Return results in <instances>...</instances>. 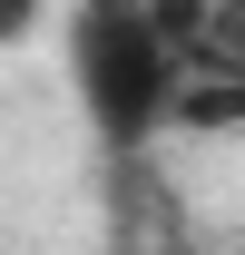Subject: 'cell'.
Instances as JSON below:
<instances>
[{"label":"cell","mask_w":245,"mask_h":255,"mask_svg":"<svg viewBox=\"0 0 245 255\" xmlns=\"http://www.w3.org/2000/svg\"><path fill=\"white\" fill-rule=\"evenodd\" d=\"M69 89L89 108L98 147L108 157H137L157 128H177V98H186V49L167 30V10H137V0H89L69 10Z\"/></svg>","instance_id":"cell-1"}]
</instances>
